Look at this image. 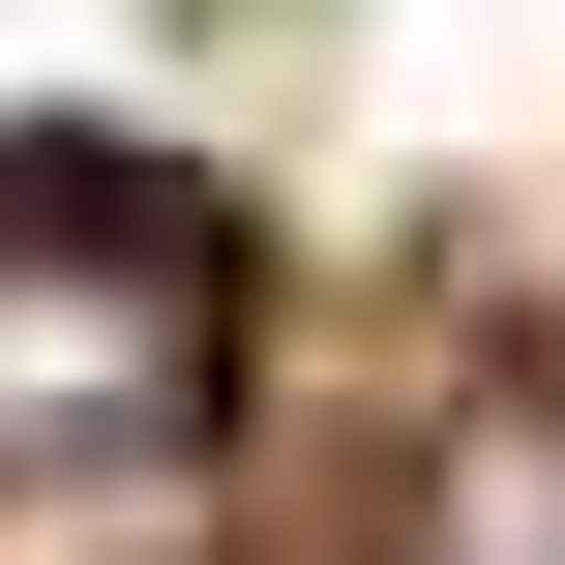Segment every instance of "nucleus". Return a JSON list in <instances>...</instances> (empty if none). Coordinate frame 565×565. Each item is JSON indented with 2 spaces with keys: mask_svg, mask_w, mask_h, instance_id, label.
I'll list each match as a JSON object with an SVG mask.
<instances>
[{
  "mask_svg": "<svg viewBox=\"0 0 565 565\" xmlns=\"http://www.w3.org/2000/svg\"><path fill=\"white\" fill-rule=\"evenodd\" d=\"M209 387H238V268L149 179H0V507L209 447Z\"/></svg>",
  "mask_w": 565,
  "mask_h": 565,
  "instance_id": "1",
  "label": "nucleus"
},
{
  "mask_svg": "<svg viewBox=\"0 0 565 565\" xmlns=\"http://www.w3.org/2000/svg\"><path fill=\"white\" fill-rule=\"evenodd\" d=\"M417 565H565V417H477L417 477Z\"/></svg>",
  "mask_w": 565,
  "mask_h": 565,
  "instance_id": "2",
  "label": "nucleus"
}]
</instances>
